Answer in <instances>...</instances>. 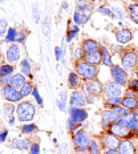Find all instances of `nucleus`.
<instances>
[{
	"label": "nucleus",
	"mask_w": 138,
	"mask_h": 154,
	"mask_svg": "<svg viewBox=\"0 0 138 154\" xmlns=\"http://www.w3.org/2000/svg\"><path fill=\"white\" fill-rule=\"evenodd\" d=\"M0 81H2V84L3 86H5V85H9V81H11V76H2L0 77Z\"/></svg>",
	"instance_id": "obj_49"
},
{
	"label": "nucleus",
	"mask_w": 138,
	"mask_h": 154,
	"mask_svg": "<svg viewBox=\"0 0 138 154\" xmlns=\"http://www.w3.org/2000/svg\"><path fill=\"white\" fill-rule=\"evenodd\" d=\"M117 122L124 125V126H127L131 131L138 130V116H136L134 113H130L127 116H122V117L118 118Z\"/></svg>",
	"instance_id": "obj_7"
},
{
	"label": "nucleus",
	"mask_w": 138,
	"mask_h": 154,
	"mask_svg": "<svg viewBox=\"0 0 138 154\" xmlns=\"http://www.w3.org/2000/svg\"><path fill=\"white\" fill-rule=\"evenodd\" d=\"M68 24H69V23H68ZM77 33H78V25H75V27H70V24H69V29H68V36H66L65 41H66V43H70V41L73 40V37H75Z\"/></svg>",
	"instance_id": "obj_29"
},
{
	"label": "nucleus",
	"mask_w": 138,
	"mask_h": 154,
	"mask_svg": "<svg viewBox=\"0 0 138 154\" xmlns=\"http://www.w3.org/2000/svg\"><path fill=\"white\" fill-rule=\"evenodd\" d=\"M24 38H25V33H19V35H16L15 41H16V43H23Z\"/></svg>",
	"instance_id": "obj_51"
},
{
	"label": "nucleus",
	"mask_w": 138,
	"mask_h": 154,
	"mask_svg": "<svg viewBox=\"0 0 138 154\" xmlns=\"http://www.w3.org/2000/svg\"><path fill=\"white\" fill-rule=\"evenodd\" d=\"M105 92H106L108 97H121V94H122V85L117 84L114 81H109L105 85Z\"/></svg>",
	"instance_id": "obj_11"
},
{
	"label": "nucleus",
	"mask_w": 138,
	"mask_h": 154,
	"mask_svg": "<svg viewBox=\"0 0 138 154\" xmlns=\"http://www.w3.org/2000/svg\"><path fill=\"white\" fill-rule=\"evenodd\" d=\"M121 105L125 108H127V109H130V110H133V109L138 105V100L134 97V96H125L122 98V104Z\"/></svg>",
	"instance_id": "obj_22"
},
{
	"label": "nucleus",
	"mask_w": 138,
	"mask_h": 154,
	"mask_svg": "<svg viewBox=\"0 0 138 154\" xmlns=\"http://www.w3.org/2000/svg\"><path fill=\"white\" fill-rule=\"evenodd\" d=\"M7 134H8V131H7V130H4V131H2V133H0V142H3V141L5 140Z\"/></svg>",
	"instance_id": "obj_54"
},
{
	"label": "nucleus",
	"mask_w": 138,
	"mask_h": 154,
	"mask_svg": "<svg viewBox=\"0 0 138 154\" xmlns=\"http://www.w3.org/2000/svg\"><path fill=\"white\" fill-rule=\"evenodd\" d=\"M82 2H88V0H78V3H82Z\"/></svg>",
	"instance_id": "obj_58"
},
{
	"label": "nucleus",
	"mask_w": 138,
	"mask_h": 154,
	"mask_svg": "<svg viewBox=\"0 0 138 154\" xmlns=\"http://www.w3.org/2000/svg\"><path fill=\"white\" fill-rule=\"evenodd\" d=\"M84 94H85V98H86V102H89V104H93V102L96 101V96L93 94V93L89 92V89L84 86Z\"/></svg>",
	"instance_id": "obj_34"
},
{
	"label": "nucleus",
	"mask_w": 138,
	"mask_h": 154,
	"mask_svg": "<svg viewBox=\"0 0 138 154\" xmlns=\"http://www.w3.org/2000/svg\"><path fill=\"white\" fill-rule=\"evenodd\" d=\"M32 91H33V86H32L29 82H25V84L20 88V91L19 92H20V94L23 96V97H27L28 94H31L32 93Z\"/></svg>",
	"instance_id": "obj_30"
},
{
	"label": "nucleus",
	"mask_w": 138,
	"mask_h": 154,
	"mask_svg": "<svg viewBox=\"0 0 138 154\" xmlns=\"http://www.w3.org/2000/svg\"><path fill=\"white\" fill-rule=\"evenodd\" d=\"M14 110H15L14 105H11V104L4 105V112H5V114H7V116H9V117H12V113H14Z\"/></svg>",
	"instance_id": "obj_45"
},
{
	"label": "nucleus",
	"mask_w": 138,
	"mask_h": 154,
	"mask_svg": "<svg viewBox=\"0 0 138 154\" xmlns=\"http://www.w3.org/2000/svg\"><path fill=\"white\" fill-rule=\"evenodd\" d=\"M110 73H112V77H113V81L117 82L120 85H125L127 82V73L126 70L121 66H117V65H113L110 68Z\"/></svg>",
	"instance_id": "obj_6"
},
{
	"label": "nucleus",
	"mask_w": 138,
	"mask_h": 154,
	"mask_svg": "<svg viewBox=\"0 0 138 154\" xmlns=\"http://www.w3.org/2000/svg\"><path fill=\"white\" fill-rule=\"evenodd\" d=\"M112 11H113V14L115 12V14H117V16L120 19H124L125 17V14H124V9H121L120 7H113L112 8Z\"/></svg>",
	"instance_id": "obj_47"
},
{
	"label": "nucleus",
	"mask_w": 138,
	"mask_h": 154,
	"mask_svg": "<svg viewBox=\"0 0 138 154\" xmlns=\"http://www.w3.org/2000/svg\"><path fill=\"white\" fill-rule=\"evenodd\" d=\"M98 12H100V14H104V15H106V16H109V17H115V15L113 14V11H112L110 8H108L106 5H102V7H100L98 8Z\"/></svg>",
	"instance_id": "obj_36"
},
{
	"label": "nucleus",
	"mask_w": 138,
	"mask_h": 154,
	"mask_svg": "<svg viewBox=\"0 0 138 154\" xmlns=\"http://www.w3.org/2000/svg\"><path fill=\"white\" fill-rule=\"evenodd\" d=\"M16 112H17L19 121H21V122H29V121L33 120L36 109H35L33 104H31V102H28V101H24V102L19 104V106L16 108Z\"/></svg>",
	"instance_id": "obj_2"
},
{
	"label": "nucleus",
	"mask_w": 138,
	"mask_h": 154,
	"mask_svg": "<svg viewBox=\"0 0 138 154\" xmlns=\"http://www.w3.org/2000/svg\"><path fill=\"white\" fill-rule=\"evenodd\" d=\"M14 72V66L12 65H3L0 69V76H8Z\"/></svg>",
	"instance_id": "obj_37"
},
{
	"label": "nucleus",
	"mask_w": 138,
	"mask_h": 154,
	"mask_svg": "<svg viewBox=\"0 0 138 154\" xmlns=\"http://www.w3.org/2000/svg\"><path fill=\"white\" fill-rule=\"evenodd\" d=\"M61 8H63V9H68V3H66V2H63Z\"/></svg>",
	"instance_id": "obj_55"
},
{
	"label": "nucleus",
	"mask_w": 138,
	"mask_h": 154,
	"mask_svg": "<svg viewBox=\"0 0 138 154\" xmlns=\"http://www.w3.org/2000/svg\"><path fill=\"white\" fill-rule=\"evenodd\" d=\"M16 35H17V33H16L15 28H9L7 36H5V41H14L15 38H16Z\"/></svg>",
	"instance_id": "obj_40"
},
{
	"label": "nucleus",
	"mask_w": 138,
	"mask_h": 154,
	"mask_svg": "<svg viewBox=\"0 0 138 154\" xmlns=\"http://www.w3.org/2000/svg\"><path fill=\"white\" fill-rule=\"evenodd\" d=\"M43 32H44V36H48V35H49V21H48V17L44 19V23H43Z\"/></svg>",
	"instance_id": "obj_44"
},
{
	"label": "nucleus",
	"mask_w": 138,
	"mask_h": 154,
	"mask_svg": "<svg viewBox=\"0 0 138 154\" xmlns=\"http://www.w3.org/2000/svg\"><path fill=\"white\" fill-rule=\"evenodd\" d=\"M115 38H117L118 43L126 44L133 38V33H131V31L127 29V28H120V29L115 31Z\"/></svg>",
	"instance_id": "obj_12"
},
{
	"label": "nucleus",
	"mask_w": 138,
	"mask_h": 154,
	"mask_svg": "<svg viewBox=\"0 0 138 154\" xmlns=\"http://www.w3.org/2000/svg\"><path fill=\"white\" fill-rule=\"evenodd\" d=\"M73 20H75V23H76L77 25L84 24V23H82V17H81V15H80L78 12H75V15H73Z\"/></svg>",
	"instance_id": "obj_48"
},
{
	"label": "nucleus",
	"mask_w": 138,
	"mask_h": 154,
	"mask_svg": "<svg viewBox=\"0 0 138 154\" xmlns=\"http://www.w3.org/2000/svg\"><path fill=\"white\" fill-rule=\"evenodd\" d=\"M122 61V68L125 70H133L137 66V53L134 51H127L121 57Z\"/></svg>",
	"instance_id": "obj_4"
},
{
	"label": "nucleus",
	"mask_w": 138,
	"mask_h": 154,
	"mask_svg": "<svg viewBox=\"0 0 138 154\" xmlns=\"http://www.w3.org/2000/svg\"><path fill=\"white\" fill-rule=\"evenodd\" d=\"M108 131L117 137H127L130 134V129L127 126H124V125L118 124V122H114V124H110L108 128Z\"/></svg>",
	"instance_id": "obj_9"
},
{
	"label": "nucleus",
	"mask_w": 138,
	"mask_h": 154,
	"mask_svg": "<svg viewBox=\"0 0 138 154\" xmlns=\"http://www.w3.org/2000/svg\"><path fill=\"white\" fill-rule=\"evenodd\" d=\"M134 114H136V116H138V105H137L136 108H134Z\"/></svg>",
	"instance_id": "obj_57"
},
{
	"label": "nucleus",
	"mask_w": 138,
	"mask_h": 154,
	"mask_svg": "<svg viewBox=\"0 0 138 154\" xmlns=\"http://www.w3.org/2000/svg\"><path fill=\"white\" fill-rule=\"evenodd\" d=\"M84 61L94 64V65H98V64L102 63V54H101L100 51H98V52H93V53H86L85 57H84Z\"/></svg>",
	"instance_id": "obj_20"
},
{
	"label": "nucleus",
	"mask_w": 138,
	"mask_h": 154,
	"mask_svg": "<svg viewBox=\"0 0 138 154\" xmlns=\"http://www.w3.org/2000/svg\"><path fill=\"white\" fill-rule=\"evenodd\" d=\"M19 59H20V48H19V45L14 44L7 51V60L9 63H16Z\"/></svg>",
	"instance_id": "obj_18"
},
{
	"label": "nucleus",
	"mask_w": 138,
	"mask_h": 154,
	"mask_svg": "<svg viewBox=\"0 0 138 154\" xmlns=\"http://www.w3.org/2000/svg\"><path fill=\"white\" fill-rule=\"evenodd\" d=\"M82 49H84L85 54L86 53H93V52H98L100 51L101 45L97 43V41L92 40V38H86V40L82 41Z\"/></svg>",
	"instance_id": "obj_15"
},
{
	"label": "nucleus",
	"mask_w": 138,
	"mask_h": 154,
	"mask_svg": "<svg viewBox=\"0 0 138 154\" xmlns=\"http://www.w3.org/2000/svg\"><path fill=\"white\" fill-rule=\"evenodd\" d=\"M86 104L85 94L82 91H75L70 96V106L72 108H82Z\"/></svg>",
	"instance_id": "obj_10"
},
{
	"label": "nucleus",
	"mask_w": 138,
	"mask_h": 154,
	"mask_svg": "<svg viewBox=\"0 0 138 154\" xmlns=\"http://www.w3.org/2000/svg\"><path fill=\"white\" fill-rule=\"evenodd\" d=\"M120 137L114 136V134L112 133H104L101 136V145L105 147V149H117V147H120Z\"/></svg>",
	"instance_id": "obj_5"
},
{
	"label": "nucleus",
	"mask_w": 138,
	"mask_h": 154,
	"mask_svg": "<svg viewBox=\"0 0 138 154\" xmlns=\"http://www.w3.org/2000/svg\"><path fill=\"white\" fill-rule=\"evenodd\" d=\"M121 104H122V98L121 97H108L106 100H105V105H106V106L114 108V106H118V105H121Z\"/></svg>",
	"instance_id": "obj_28"
},
{
	"label": "nucleus",
	"mask_w": 138,
	"mask_h": 154,
	"mask_svg": "<svg viewBox=\"0 0 138 154\" xmlns=\"http://www.w3.org/2000/svg\"><path fill=\"white\" fill-rule=\"evenodd\" d=\"M75 68H76L77 75L80 77H82L84 80H86V81L97 79L98 72H100V69H98L97 65L90 64V63H86V61H77Z\"/></svg>",
	"instance_id": "obj_1"
},
{
	"label": "nucleus",
	"mask_w": 138,
	"mask_h": 154,
	"mask_svg": "<svg viewBox=\"0 0 138 154\" xmlns=\"http://www.w3.org/2000/svg\"><path fill=\"white\" fill-rule=\"evenodd\" d=\"M37 130V126L35 124H28V125H24L23 128H21V131L23 133H32V131H36Z\"/></svg>",
	"instance_id": "obj_38"
},
{
	"label": "nucleus",
	"mask_w": 138,
	"mask_h": 154,
	"mask_svg": "<svg viewBox=\"0 0 138 154\" xmlns=\"http://www.w3.org/2000/svg\"><path fill=\"white\" fill-rule=\"evenodd\" d=\"M11 147H16V149L20 150H27L29 147V142L27 140H14L11 143H9Z\"/></svg>",
	"instance_id": "obj_25"
},
{
	"label": "nucleus",
	"mask_w": 138,
	"mask_h": 154,
	"mask_svg": "<svg viewBox=\"0 0 138 154\" xmlns=\"http://www.w3.org/2000/svg\"><path fill=\"white\" fill-rule=\"evenodd\" d=\"M29 154H40V145H38V142H35L29 146Z\"/></svg>",
	"instance_id": "obj_43"
},
{
	"label": "nucleus",
	"mask_w": 138,
	"mask_h": 154,
	"mask_svg": "<svg viewBox=\"0 0 138 154\" xmlns=\"http://www.w3.org/2000/svg\"><path fill=\"white\" fill-rule=\"evenodd\" d=\"M24 84H25V77H24V75H21V73H16V75L11 76L9 85L14 86L15 89H20Z\"/></svg>",
	"instance_id": "obj_21"
},
{
	"label": "nucleus",
	"mask_w": 138,
	"mask_h": 154,
	"mask_svg": "<svg viewBox=\"0 0 138 154\" xmlns=\"http://www.w3.org/2000/svg\"><path fill=\"white\" fill-rule=\"evenodd\" d=\"M0 69H2V64H0Z\"/></svg>",
	"instance_id": "obj_60"
},
{
	"label": "nucleus",
	"mask_w": 138,
	"mask_h": 154,
	"mask_svg": "<svg viewBox=\"0 0 138 154\" xmlns=\"http://www.w3.org/2000/svg\"><path fill=\"white\" fill-rule=\"evenodd\" d=\"M100 52L102 54V63H104L106 66H109V68H112L114 64H113V61H112V54L109 53V51L105 47H101L100 48Z\"/></svg>",
	"instance_id": "obj_23"
},
{
	"label": "nucleus",
	"mask_w": 138,
	"mask_h": 154,
	"mask_svg": "<svg viewBox=\"0 0 138 154\" xmlns=\"http://www.w3.org/2000/svg\"><path fill=\"white\" fill-rule=\"evenodd\" d=\"M104 154H120V152H118L117 149H108Z\"/></svg>",
	"instance_id": "obj_53"
},
{
	"label": "nucleus",
	"mask_w": 138,
	"mask_h": 154,
	"mask_svg": "<svg viewBox=\"0 0 138 154\" xmlns=\"http://www.w3.org/2000/svg\"><path fill=\"white\" fill-rule=\"evenodd\" d=\"M69 113H70V117L73 118L77 122H84V121L88 118V112L85 109H80V108H72L70 106L69 109Z\"/></svg>",
	"instance_id": "obj_13"
},
{
	"label": "nucleus",
	"mask_w": 138,
	"mask_h": 154,
	"mask_svg": "<svg viewBox=\"0 0 138 154\" xmlns=\"http://www.w3.org/2000/svg\"><path fill=\"white\" fill-rule=\"evenodd\" d=\"M101 116H102V118H104L102 121H105V122H108V124L117 122L118 118H120V116L115 113V110H113V109H109V110H102Z\"/></svg>",
	"instance_id": "obj_19"
},
{
	"label": "nucleus",
	"mask_w": 138,
	"mask_h": 154,
	"mask_svg": "<svg viewBox=\"0 0 138 154\" xmlns=\"http://www.w3.org/2000/svg\"><path fill=\"white\" fill-rule=\"evenodd\" d=\"M75 57L77 60H81L85 57V52H84V49H82V47H78L75 49Z\"/></svg>",
	"instance_id": "obj_41"
},
{
	"label": "nucleus",
	"mask_w": 138,
	"mask_h": 154,
	"mask_svg": "<svg viewBox=\"0 0 138 154\" xmlns=\"http://www.w3.org/2000/svg\"><path fill=\"white\" fill-rule=\"evenodd\" d=\"M7 27H8L7 20H4V19H2V20H0V36H4V35H5V31H7Z\"/></svg>",
	"instance_id": "obj_42"
},
{
	"label": "nucleus",
	"mask_w": 138,
	"mask_h": 154,
	"mask_svg": "<svg viewBox=\"0 0 138 154\" xmlns=\"http://www.w3.org/2000/svg\"><path fill=\"white\" fill-rule=\"evenodd\" d=\"M136 76H137V80H138V72H137V73H136Z\"/></svg>",
	"instance_id": "obj_59"
},
{
	"label": "nucleus",
	"mask_w": 138,
	"mask_h": 154,
	"mask_svg": "<svg viewBox=\"0 0 138 154\" xmlns=\"http://www.w3.org/2000/svg\"><path fill=\"white\" fill-rule=\"evenodd\" d=\"M118 152H120V154H136V146L131 141L125 140L120 143Z\"/></svg>",
	"instance_id": "obj_16"
},
{
	"label": "nucleus",
	"mask_w": 138,
	"mask_h": 154,
	"mask_svg": "<svg viewBox=\"0 0 138 154\" xmlns=\"http://www.w3.org/2000/svg\"><path fill=\"white\" fill-rule=\"evenodd\" d=\"M15 124V118L14 117H9V125H14Z\"/></svg>",
	"instance_id": "obj_56"
},
{
	"label": "nucleus",
	"mask_w": 138,
	"mask_h": 154,
	"mask_svg": "<svg viewBox=\"0 0 138 154\" xmlns=\"http://www.w3.org/2000/svg\"><path fill=\"white\" fill-rule=\"evenodd\" d=\"M73 143L77 152H88L89 143H90V137L84 130H77L73 136Z\"/></svg>",
	"instance_id": "obj_3"
},
{
	"label": "nucleus",
	"mask_w": 138,
	"mask_h": 154,
	"mask_svg": "<svg viewBox=\"0 0 138 154\" xmlns=\"http://www.w3.org/2000/svg\"><path fill=\"white\" fill-rule=\"evenodd\" d=\"M32 93H33V96H35V98H36L37 104L40 105V106H43V100H41V97H40V93H38L37 88H33V91H32Z\"/></svg>",
	"instance_id": "obj_46"
},
{
	"label": "nucleus",
	"mask_w": 138,
	"mask_h": 154,
	"mask_svg": "<svg viewBox=\"0 0 138 154\" xmlns=\"http://www.w3.org/2000/svg\"><path fill=\"white\" fill-rule=\"evenodd\" d=\"M65 104H66V92H61L59 96V100H57V105H59L60 110H65Z\"/></svg>",
	"instance_id": "obj_31"
},
{
	"label": "nucleus",
	"mask_w": 138,
	"mask_h": 154,
	"mask_svg": "<svg viewBox=\"0 0 138 154\" xmlns=\"http://www.w3.org/2000/svg\"><path fill=\"white\" fill-rule=\"evenodd\" d=\"M76 12H78L82 17V23H86V21L90 19L92 16V5L90 4H84V5H78L76 8Z\"/></svg>",
	"instance_id": "obj_17"
},
{
	"label": "nucleus",
	"mask_w": 138,
	"mask_h": 154,
	"mask_svg": "<svg viewBox=\"0 0 138 154\" xmlns=\"http://www.w3.org/2000/svg\"><path fill=\"white\" fill-rule=\"evenodd\" d=\"M20 68H21V72H23V75L25 76H31V66H29V61H27V60H23L20 64Z\"/></svg>",
	"instance_id": "obj_33"
},
{
	"label": "nucleus",
	"mask_w": 138,
	"mask_h": 154,
	"mask_svg": "<svg viewBox=\"0 0 138 154\" xmlns=\"http://www.w3.org/2000/svg\"><path fill=\"white\" fill-rule=\"evenodd\" d=\"M129 16L131 20H133V23L138 25V3L129 4Z\"/></svg>",
	"instance_id": "obj_24"
},
{
	"label": "nucleus",
	"mask_w": 138,
	"mask_h": 154,
	"mask_svg": "<svg viewBox=\"0 0 138 154\" xmlns=\"http://www.w3.org/2000/svg\"><path fill=\"white\" fill-rule=\"evenodd\" d=\"M86 88L89 89V92L93 93V94L97 97V96H100L102 91H104V85L101 84L100 81H98L97 79H94V80H89L88 82H86Z\"/></svg>",
	"instance_id": "obj_14"
},
{
	"label": "nucleus",
	"mask_w": 138,
	"mask_h": 154,
	"mask_svg": "<svg viewBox=\"0 0 138 154\" xmlns=\"http://www.w3.org/2000/svg\"><path fill=\"white\" fill-rule=\"evenodd\" d=\"M112 109L115 110V113L120 116V117L130 114V109H127V108H125V106H121V105H118V106H114V108H112Z\"/></svg>",
	"instance_id": "obj_32"
},
{
	"label": "nucleus",
	"mask_w": 138,
	"mask_h": 154,
	"mask_svg": "<svg viewBox=\"0 0 138 154\" xmlns=\"http://www.w3.org/2000/svg\"><path fill=\"white\" fill-rule=\"evenodd\" d=\"M68 84H69V88H72V89H76L77 86H78V84H80V77H78L77 73H75V72H70L69 73Z\"/></svg>",
	"instance_id": "obj_26"
},
{
	"label": "nucleus",
	"mask_w": 138,
	"mask_h": 154,
	"mask_svg": "<svg viewBox=\"0 0 138 154\" xmlns=\"http://www.w3.org/2000/svg\"><path fill=\"white\" fill-rule=\"evenodd\" d=\"M33 19H35V21H38V9L36 7V4L33 5Z\"/></svg>",
	"instance_id": "obj_52"
},
{
	"label": "nucleus",
	"mask_w": 138,
	"mask_h": 154,
	"mask_svg": "<svg viewBox=\"0 0 138 154\" xmlns=\"http://www.w3.org/2000/svg\"><path fill=\"white\" fill-rule=\"evenodd\" d=\"M3 94H4V98L11 102H15V101H20L23 98V96L20 94V92L17 89H15L14 86L11 85H5L3 86Z\"/></svg>",
	"instance_id": "obj_8"
},
{
	"label": "nucleus",
	"mask_w": 138,
	"mask_h": 154,
	"mask_svg": "<svg viewBox=\"0 0 138 154\" xmlns=\"http://www.w3.org/2000/svg\"><path fill=\"white\" fill-rule=\"evenodd\" d=\"M88 154H101V147L96 140H90V143H89L88 147Z\"/></svg>",
	"instance_id": "obj_27"
},
{
	"label": "nucleus",
	"mask_w": 138,
	"mask_h": 154,
	"mask_svg": "<svg viewBox=\"0 0 138 154\" xmlns=\"http://www.w3.org/2000/svg\"><path fill=\"white\" fill-rule=\"evenodd\" d=\"M68 128H69V131H75V130H77L80 128V122H77V121H75L72 117H69L68 118Z\"/></svg>",
	"instance_id": "obj_35"
},
{
	"label": "nucleus",
	"mask_w": 138,
	"mask_h": 154,
	"mask_svg": "<svg viewBox=\"0 0 138 154\" xmlns=\"http://www.w3.org/2000/svg\"><path fill=\"white\" fill-rule=\"evenodd\" d=\"M54 54H56V60L57 61H60V60L63 59V52H61V48L56 47L54 48Z\"/></svg>",
	"instance_id": "obj_50"
},
{
	"label": "nucleus",
	"mask_w": 138,
	"mask_h": 154,
	"mask_svg": "<svg viewBox=\"0 0 138 154\" xmlns=\"http://www.w3.org/2000/svg\"><path fill=\"white\" fill-rule=\"evenodd\" d=\"M127 86L131 92H137L138 93V80L137 79H131L127 81Z\"/></svg>",
	"instance_id": "obj_39"
}]
</instances>
